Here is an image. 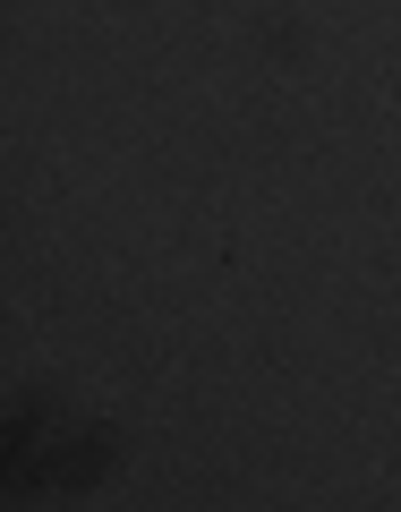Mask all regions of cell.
Wrapping results in <instances>:
<instances>
[]
</instances>
